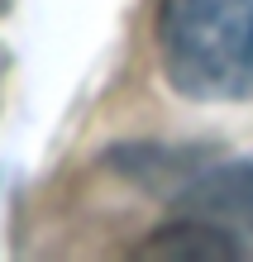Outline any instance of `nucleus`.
<instances>
[{
    "label": "nucleus",
    "instance_id": "f257e3e1",
    "mask_svg": "<svg viewBox=\"0 0 253 262\" xmlns=\"http://www.w3.org/2000/svg\"><path fill=\"white\" fill-rule=\"evenodd\" d=\"M167 81L196 100H253V0H163Z\"/></svg>",
    "mask_w": 253,
    "mask_h": 262
},
{
    "label": "nucleus",
    "instance_id": "f03ea898",
    "mask_svg": "<svg viewBox=\"0 0 253 262\" xmlns=\"http://www.w3.org/2000/svg\"><path fill=\"white\" fill-rule=\"evenodd\" d=\"M196 214L201 220H210V224H220V229H253V167H239V172H220V177H210L205 186L196 191ZM239 238V234H234Z\"/></svg>",
    "mask_w": 253,
    "mask_h": 262
}]
</instances>
